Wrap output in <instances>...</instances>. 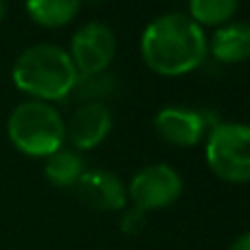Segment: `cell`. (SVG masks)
Segmentation results:
<instances>
[{
	"mask_svg": "<svg viewBox=\"0 0 250 250\" xmlns=\"http://www.w3.org/2000/svg\"><path fill=\"white\" fill-rule=\"evenodd\" d=\"M82 0H26V13L44 29H60L75 20Z\"/></svg>",
	"mask_w": 250,
	"mask_h": 250,
	"instance_id": "cell-12",
	"label": "cell"
},
{
	"mask_svg": "<svg viewBox=\"0 0 250 250\" xmlns=\"http://www.w3.org/2000/svg\"><path fill=\"white\" fill-rule=\"evenodd\" d=\"M208 53L222 64H242L250 60V24L229 22L217 26L208 42Z\"/></svg>",
	"mask_w": 250,
	"mask_h": 250,
	"instance_id": "cell-10",
	"label": "cell"
},
{
	"mask_svg": "<svg viewBox=\"0 0 250 250\" xmlns=\"http://www.w3.org/2000/svg\"><path fill=\"white\" fill-rule=\"evenodd\" d=\"M119 88V79L112 73H92V75H77L70 97L79 99L82 104H104L110 95H114Z\"/></svg>",
	"mask_w": 250,
	"mask_h": 250,
	"instance_id": "cell-13",
	"label": "cell"
},
{
	"mask_svg": "<svg viewBox=\"0 0 250 250\" xmlns=\"http://www.w3.org/2000/svg\"><path fill=\"white\" fill-rule=\"evenodd\" d=\"M239 0H189V18L200 26H222L235 16Z\"/></svg>",
	"mask_w": 250,
	"mask_h": 250,
	"instance_id": "cell-14",
	"label": "cell"
},
{
	"mask_svg": "<svg viewBox=\"0 0 250 250\" xmlns=\"http://www.w3.org/2000/svg\"><path fill=\"white\" fill-rule=\"evenodd\" d=\"M68 55L79 75L104 73L117 55V38L104 22H86L75 31Z\"/></svg>",
	"mask_w": 250,
	"mask_h": 250,
	"instance_id": "cell-6",
	"label": "cell"
},
{
	"mask_svg": "<svg viewBox=\"0 0 250 250\" xmlns=\"http://www.w3.org/2000/svg\"><path fill=\"white\" fill-rule=\"evenodd\" d=\"M207 163L217 178L250 182V125L215 123L207 134Z\"/></svg>",
	"mask_w": 250,
	"mask_h": 250,
	"instance_id": "cell-4",
	"label": "cell"
},
{
	"mask_svg": "<svg viewBox=\"0 0 250 250\" xmlns=\"http://www.w3.org/2000/svg\"><path fill=\"white\" fill-rule=\"evenodd\" d=\"M229 250H250V230L244 233V235H239V237L230 244Z\"/></svg>",
	"mask_w": 250,
	"mask_h": 250,
	"instance_id": "cell-16",
	"label": "cell"
},
{
	"mask_svg": "<svg viewBox=\"0 0 250 250\" xmlns=\"http://www.w3.org/2000/svg\"><path fill=\"white\" fill-rule=\"evenodd\" d=\"M141 55L149 70L163 77H180L204 64L208 40L202 26L185 13H163L145 26Z\"/></svg>",
	"mask_w": 250,
	"mask_h": 250,
	"instance_id": "cell-1",
	"label": "cell"
},
{
	"mask_svg": "<svg viewBox=\"0 0 250 250\" xmlns=\"http://www.w3.org/2000/svg\"><path fill=\"white\" fill-rule=\"evenodd\" d=\"M77 68L68 51L57 44H35L18 55L11 77L18 90L33 97L35 101H62L70 97Z\"/></svg>",
	"mask_w": 250,
	"mask_h": 250,
	"instance_id": "cell-2",
	"label": "cell"
},
{
	"mask_svg": "<svg viewBox=\"0 0 250 250\" xmlns=\"http://www.w3.org/2000/svg\"><path fill=\"white\" fill-rule=\"evenodd\" d=\"M154 129L160 141L176 147H193L208 134V123L204 112L191 108H163L154 117Z\"/></svg>",
	"mask_w": 250,
	"mask_h": 250,
	"instance_id": "cell-8",
	"label": "cell"
},
{
	"mask_svg": "<svg viewBox=\"0 0 250 250\" xmlns=\"http://www.w3.org/2000/svg\"><path fill=\"white\" fill-rule=\"evenodd\" d=\"M119 226L125 235H138L143 229L147 226V213L141 211L136 207H129V208H123V215L119 220Z\"/></svg>",
	"mask_w": 250,
	"mask_h": 250,
	"instance_id": "cell-15",
	"label": "cell"
},
{
	"mask_svg": "<svg viewBox=\"0 0 250 250\" xmlns=\"http://www.w3.org/2000/svg\"><path fill=\"white\" fill-rule=\"evenodd\" d=\"M77 198L95 211H123L127 204V189L114 173L105 169H86L73 187Z\"/></svg>",
	"mask_w": 250,
	"mask_h": 250,
	"instance_id": "cell-9",
	"label": "cell"
},
{
	"mask_svg": "<svg viewBox=\"0 0 250 250\" xmlns=\"http://www.w3.org/2000/svg\"><path fill=\"white\" fill-rule=\"evenodd\" d=\"M83 171H86V163L79 156V151H75L73 147H62L55 154L48 156L46 163H44L46 180L53 187H60V189L75 187Z\"/></svg>",
	"mask_w": 250,
	"mask_h": 250,
	"instance_id": "cell-11",
	"label": "cell"
},
{
	"mask_svg": "<svg viewBox=\"0 0 250 250\" xmlns=\"http://www.w3.org/2000/svg\"><path fill=\"white\" fill-rule=\"evenodd\" d=\"M4 11H7V4H4V0H0V20L4 18Z\"/></svg>",
	"mask_w": 250,
	"mask_h": 250,
	"instance_id": "cell-17",
	"label": "cell"
},
{
	"mask_svg": "<svg viewBox=\"0 0 250 250\" xmlns=\"http://www.w3.org/2000/svg\"><path fill=\"white\" fill-rule=\"evenodd\" d=\"M127 200L141 211H160L167 208L182 195V178L171 165L154 163L138 169L129 180Z\"/></svg>",
	"mask_w": 250,
	"mask_h": 250,
	"instance_id": "cell-5",
	"label": "cell"
},
{
	"mask_svg": "<svg viewBox=\"0 0 250 250\" xmlns=\"http://www.w3.org/2000/svg\"><path fill=\"white\" fill-rule=\"evenodd\" d=\"M112 129V112L105 104H79L66 123V141L75 151L95 149Z\"/></svg>",
	"mask_w": 250,
	"mask_h": 250,
	"instance_id": "cell-7",
	"label": "cell"
},
{
	"mask_svg": "<svg viewBox=\"0 0 250 250\" xmlns=\"http://www.w3.org/2000/svg\"><path fill=\"white\" fill-rule=\"evenodd\" d=\"M7 134L18 151L33 158H48L66 143V121L46 101H24L9 114Z\"/></svg>",
	"mask_w": 250,
	"mask_h": 250,
	"instance_id": "cell-3",
	"label": "cell"
}]
</instances>
